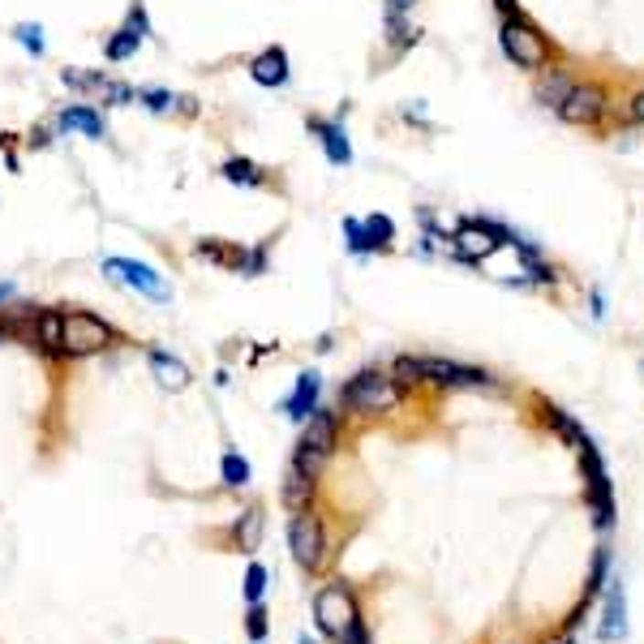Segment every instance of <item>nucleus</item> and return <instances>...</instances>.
<instances>
[{
	"instance_id": "1",
	"label": "nucleus",
	"mask_w": 644,
	"mask_h": 644,
	"mask_svg": "<svg viewBox=\"0 0 644 644\" xmlns=\"http://www.w3.org/2000/svg\"><path fill=\"white\" fill-rule=\"evenodd\" d=\"M113 344H121V331L108 318H99L95 309H60V361H82V357L113 349Z\"/></svg>"
},
{
	"instance_id": "2",
	"label": "nucleus",
	"mask_w": 644,
	"mask_h": 644,
	"mask_svg": "<svg viewBox=\"0 0 644 644\" xmlns=\"http://www.w3.org/2000/svg\"><path fill=\"white\" fill-rule=\"evenodd\" d=\"M314 623L322 628V636H331L336 644H370L361 628V610H357V597L344 580H331V585L318 588L314 597Z\"/></svg>"
},
{
	"instance_id": "3",
	"label": "nucleus",
	"mask_w": 644,
	"mask_h": 644,
	"mask_svg": "<svg viewBox=\"0 0 644 644\" xmlns=\"http://www.w3.org/2000/svg\"><path fill=\"white\" fill-rule=\"evenodd\" d=\"M339 404L349 408V413H387V408L400 404V387L387 370H361V374H352L349 387L339 392Z\"/></svg>"
},
{
	"instance_id": "4",
	"label": "nucleus",
	"mask_w": 644,
	"mask_h": 644,
	"mask_svg": "<svg viewBox=\"0 0 644 644\" xmlns=\"http://www.w3.org/2000/svg\"><path fill=\"white\" fill-rule=\"evenodd\" d=\"M339 447V417L331 408H314L306 421V430H301V443H296V456L293 464H301L306 473L318 477L322 464L331 460V451Z\"/></svg>"
},
{
	"instance_id": "5",
	"label": "nucleus",
	"mask_w": 644,
	"mask_h": 644,
	"mask_svg": "<svg viewBox=\"0 0 644 644\" xmlns=\"http://www.w3.org/2000/svg\"><path fill=\"white\" fill-rule=\"evenodd\" d=\"M580 468H585V490H588V511H593V524L597 532L615 529V490H610V473L602 464V451L593 447V438L585 435L580 443Z\"/></svg>"
},
{
	"instance_id": "6",
	"label": "nucleus",
	"mask_w": 644,
	"mask_h": 644,
	"mask_svg": "<svg viewBox=\"0 0 644 644\" xmlns=\"http://www.w3.org/2000/svg\"><path fill=\"white\" fill-rule=\"evenodd\" d=\"M499 48L503 57L520 70H546L550 65V43L537 27H529L524 17H503V30H499Z\"/></svg>"
},
{
	"instance_id": "7",
	"label": "nucleus",
	"mask_w": 644,
	"mask_h": 644,
	"mask_svg": "<svg viewBox=\"0 0 644 644\" xmlns=\"http://www.w3.org/2000/svg\"><path fill=\"white\" fill-rule=\"evenodd\" d=\"M499 245H511V232L503 224H490V220H464L451 237V250L460 253L464 263H481L490 258Z\"/></svg>"
},
{
	"instance_id": "8",
	"label": "nucleus",
	"mask_w": 644,
	"mask_h": 644,
	"mask_svg": "<svg viewBox=\"0 0 644 644\" xmlns=\"http://www.w3.org/2000/svg\"><path fill=\"white\" fill-rule=\"evenodd\" d=\"M288 546H293V559L306 567V572H322L327 563V532H322V520L314 511H296L293 524H288Z\"/></svg>"
},
{
	"instance_id": "9",
	"label": "nucleus",
	"mask_w": 644,
	"mask_h": 644,
	"mask_svg": "<svg viewBox=\"0 0 644 644\" xmlns=\"http://www.w3.org/2000/svg\"><path fill=\"white\" fill-rule=\"evenodd\" d=\"M103 275H113V280H121L134 293L151 296V301H172V284L155 266L138 263V258H103Z\"/></svg>"
},
{
	"instance_id": "10",
	"label": "nucleus",
	"mask_w": 644,
	"mask_h": 644,
	"mask_svg": "<svg viewBox=\"0 0 644 644\" xmlns=\"http://www.w3.org/2000/svg\"><path fill=\"white\" fill-rule=\"evenodd\" d=\"M421 382H435L443 392H481V387H494V379L477 365H460V361H438V357H421Z\"/></svg>"
},
{
	"instance_id": "11",
	"label": "nucleus",
	"mask_w": 644,
	"mask_h": 644,
	"mask_svg": "<svg viewBox=\"0 0 644 644\" xmlns=\"http://www.w3.org/2000/svg\"><path fill=\"white\" fill-rule=\"evenodd\" d=\"M554 113H559L567 125H597L602 113H606V91H602V86H593V82L572 86L567 99H563Z\"/></svg>"
},
{
	"instance_id": "12",
	"label": "nucleus",
	"mask_w": 644,
	"mask_h": 644,
	"mask_svg": "<svg viewBox=\"0 0 644 644\" xmlns=\"http://www.w3.org/2000/svg\"><path fill=\"white\" fill-rule=\"evenodd\" d=\"M306 129L314 134V138L322 142V151H327V159L336 164V168H349L352 164V142H349V129H344V121H327V116H309Z\"/></svg>"
},
{
	"instance_id": "13",
	"label": "nucleus",
	"mask_w": 644,
	"mask_h": 644,
	"mask_svg": "<svg viewBox=\"0 0 644 644\" xmlns=\"http://www.w3.org/2000/svg\"><path fill=\"white\" fill-rule=\"evenodd\" d=\"M250 78L258 86H266V91H275V86H288V78H293V70H288V52H284L280 43H271V48H263L258 57H250Z\"/></svg>"
},
{
	"instance_id": "14",
	"label": "nucleus",
	"mask_w": 644,
	"mask_h": 644,
	"mask_svg": "<svg viewBox=\"0 0 644 644\" xmlns=\"http://www.w3.org/2000/svg\"><path fill=\"white\" fill-rule=\"evenodd\" d=\"M623 636H628V593H623L618 580H610V588H606V618H602V628H597V640L615 644Z\"/></svg>"
},
{
	"instance_id": "15",
	"label": "nucleus",
	"mask_w": 644,
	"mask_h": 644,
	"mask_svg": "<svg viewBox=\"0 0 644 644\" xmlns=\"http://www.w3.org/2000/svg\"><path fill=\"white\" fill-rule=\"evenodd\" d=\"M146 365H151V374L159 379V387H168V392H185V387L194 382L189 365H185L181 357L164 352V349H146Z\"/></svg>"
},
{
	"instance_id": "16",
	"label": "nucleus",
	"mask_w": 644,
	"mask_h": 644,
	"mask_svg": "<svg viewBox=\"0 0 644 644\" xmlns=\"http://www.w3.org/2000/svg\"><path fill=\"white\" fill-rule=\"evenodd\" d=\"M57 129H78V134H86L91 142L108 138V125H103V116H99L91 103H65L57 113Z\"/></svg>"
},
{
	"instance_id": "17",
	"label": "nucleus",
	"mask_w": 644,
	"mask_h": 644,
	"mask_svg": "<svg viewBox=\"0 0 644 644\" xmlns=\"http://www.w3.org/2000/svg\"><path fill=\"white\" fill-rule=\"evenodd\" d=\"M309 499H314V473H306L301 464H288L280 486V503L296 516V511H309Z\"/></svg>"
},
{
	"instance_id": "18",
	"label": "nucleus",
	"mask_w": 644,
	"mask_h": 644,
	"mask_svg": "<svg viewBox=\"0 0 644 644\" xmlns=\"http://www.w3.org/2000/svg\"><path fill=\"white\" fill-rule=\"evenodd\" d=\"M318 392H322L318 370H306V374L296 379V392L284 400V413H288L293 421H309V413L318 408Z\"/></svg>"
},
{
	"instance_id": "19",
	"label": "nucleus",
	"mask_w": 644,
	"mask_h": 644,
	"mask_svg": "<svg viewBox=\"0 0 644 644\" xmlns=\"http://www.w3.org/2000/svg\"><path fill=\"white\" fill-rule=\"evenodd\" d=\"M220 177H224L228 185H245V189H263V185H271V172H266L263 164L245 159V155L224 159V164H220Z\"/></svg>"
},
{
	"instance_id": "20",
	"label": "nucleus",
	"mask_w": 644,
	"mask_h": 644,
	"mask_svg": "<svg viewBox=\"0 0 644 644\" xmlns=\"http://www.w3.org/2000/svg\"><path fill=\"white\" fill-rule=\"evenodd\" d=\"M30 349H39L43 357L60 361V309H39V318H35V344Z\"/></svg>"
},
{
	"instance_id": "21",
	"label": "nucleus",
	"mask_w": 644,
	"mask_h": 644,
	"mask_svg": "<svg viewBox=\"0 0 644 644\" xmlns=\"http://www.w3.org/2000/svg\"><path fill=\"white\" fill-rule=\"evenodd\" d=\"M263 524H266L263 507H258V503L245 507V516H241V520H237V529H232V537H237V550L253 554V550H258V542H263Z\"/></svg>"
},
{
	"instance_id": "22",
	"label": "nucleus",
	"mask_w": 644,
	"mask_h": 644,
	"mask_svg": "<svg viewBox=\"0 0 644 644\" xmlns=\"http://www.w3.org/2000/svg\"><path fill=\"white\" fill-rule=\"evenodd\" d=\"M138 48H142V39L134 35V30H113L108 39H103V57L113 60V65H121V60H129V57H138Z\"/></svg>"
},
{
	"instance_id": "23",
	"label": "nucleus",
	"mask_w": 644,
	"mask_h": 644,
	"mask_svg": "<svg viewBox=\"0 0 644 644\" xmlns=\"http://www.w3.org/2000/svg\"><path fill=\"white\" fill-rule=\"evenodd\" d=\"M606 567H610V550L606 546H597V554H593V572H588V585H585V602H580V610H575V618H572V628L580 623V615H585V606L602 593V585H606Z\"/></svg>"
},
{
	"instance_id": "24",
	"label": "nucleus",
	"mask_w": 644,
	"mask_h": 644,
	"mask_svg": "<svg viewBox=\"0 0 644 644\" xmlns=\"http://www.w3.org/2000/svg\"><path fill=\"white\" fill-rule=\"evenodd\" d=\"M60 82L70 86V91H86V95H99V86L108 82V73H103V70H78V65H70V70H60Z\"/></svg>"
},
{
	"instance_id": "25",
	"label": "nucleus",
	"mask_w": 644,
	"mask_h": 644,
	"mask_svg": "<svg viewBox=\"0 0 644 644\" xmlns=\"http://www.w3.org/2000/svg\"><path fill=\"white\" fill-rule=\"evenodd\" d=\"M220 477H224L228 490H241V486H250V460H245L241 451H224V460H220Z\"/></svg>"
},
{
	"instance_id": "26",
	"label": "nucleus",
	"mask_w": 644,
	"mask_h": 644,
	"mask_svg": "<svg viewBox=\"0 0 644 644\" xmlns=\"http://www.w3.org/2000/svg\"><path fill=\"white\" fill-rule=\"evenodd\" d=\"M361 224H365V237H370V245H374V250H392V241H395L392 215H379V210H374V215H365Z\"/></svg>"
},
{
	"instance_id": "27",
	"label": "nucleus",
	"mask_w": 644,
	"mask_h": 644,
	"mask_svg": "<svg viewBox=\"0 0 644 644\" xmlns=\"http://www.w3.org/2000/svg\"><path fill=\"white\" fill-rule=\"evenodd\" d=\"M542 417H546V425H554V430H559V435L567 438V443H575V447H580V443H585V430H580V425H575V421L567 417V413H563V408H554V404H542Z\"/></svg>"
},
{
	"instance_id": "28",
	"label": "nucleus",
	"mask_w": 644,
	"mask_h": 644,
	"mask_svg": "<svg viewBox=\"0 0 644 644\" xmlns=\"http://www.w3.org/2000/svg\"><path fill=\"white\" fill-rule=\"evenodd\" d=\"M14 39L22 43V48H27V52H30L35 60H39L43 52H48V43H43V27H39V22H17V27H14Z\"/></svg>"
},
{
	"instance_id": "29",
	"label": "nucleus",
	"mask_w": 644,
	"mask_h": 644,
	"mask_svg": "<svg viewBox=\"0 0 644 644\" xmlns=\"http://www.w3.org/2000/svg\"><path fill=\"white\" fill-rule=\"evenodd\" d=\"M99 99H103L108 108H125V103H134V99H138V86H129V82H116V78H108V82L99 86Z\"/></svg>"
},
{
	"instance_id": "30",
	"label": "nucleus",
	"mask_w": 644,
	"mask_h": 644,
	"mask_svg": "<svg viewBox=\"0 0 644 644\" xmlns=\"http://www.w3.org/2000/svg\"><path fill=\"white\" fill-rule=\"evenodd\" d=\"M387 39H392V48H413L421 39V30L408 27L404 14H387Z\"/></svg>"
},
{
	"instance_id": "31",
	"label": "nucleus",
	"mask_w": 644,
	"mask_h": 644,
	"mask_svg": "<svg viewBox=\"0 0 644 644\" xmlns=\"http://www.w3.org/2000/svg\"><path fill=\"white\" fill-rule=\"evenodd\" d=\"M138 103L146 113L164 116V113H172V91H164V86H138Z\"/></svg>"
},
{
	"instance_id": "32",
	"label": "nucleus",
	"mask_w": 644,
	"mask_h": 644,
	"mask_svg": "<svg viewBox=\"0 0 644 644\" xmlns=\"http://www.w3.org/2000/svg\"><path fill=\"white\" fill-rule=\"evenodd\" d=\"M567 91H572V82L554 73V78H542V86H537V99H542L546 108H559L563 99H567Z\"/></svg>"
},
{
	"instance_id": "33",
	"label": "nucleus",
	"mask_w": 644,
	"mask_h": 644,
	"mask_svg": "<svg viewBox=\"0 0 644 644\" xmlns=\"http://www.w3.org/2000/svg\"><path fill=\"white\" fill-rule=\"evenodd\" d=\"M392 379H395V387H417L421 382V357H400V361L392 365Z\"/></svg>"
},
{
	"instance_id": "34",
	"label": "nucleus",
	"mask_w": 644,
	"mask_h": 644,
	"mask_svg": "<svg viewBox=\"0 0 644 644\" xmlns=\"http://www.w3.org/2000/svg\"><path fill=\"white\" fill-rule=\"evenodd\" d=\"M266 593V567L263 563H250V572H245V602H263Z\"/></svg>"
},
{
	"instance_id": "35",
	"label": "nucleus",
	"mask_w": 644,
	"mask_h": 644,
	"mask_svg": "<svg viewBox=\"0 0 644 644\" xmlns=\"http://www.w3.org/2000/svg\"><path fill=\"white\" fill-rule=\"evenodd\" d=\"M125 30H134L138 39H151V35H155V30H151V17H146V5H142V0H134V5H129Z\"/></svg>"
},
{
	"instance_id": "36",
	"label": "nucleus",
	"mask_w": 644,
	"mask_h": 644,
	"mask_svg": "<svg viewBox=\"0 0 644 644\" xmlns=\"http://www.w3.org/2000/svg\"><path fill=\"white\" fill-rule=\"evenodd\" d=\"M344 237H349V250L352 253H374V245H370V237H365V224L361 220H344Z\"/></svg>"
},
{
	"instance_id": "37",
	"label": "nucleus",
	"mask_w": 644,
	"mask_h": 644,
	"mask_svg": "<svg viewBox=\"0 0 644 644\" xmlns=\"http://www.w3.org/2000/svg\"><path fill=\"white\" fill-rule=\"evenodd\" d=\"M245 631H250L253 640H263V636H266V610H263V602L250 606V615H245Z\"/></svg>"
},
{
	"instance_id": "38",
	"label": "nucleus",
	"mask_w": 644,
	"mask_h": 644,
	"mask_svg": "<svg viewBox=\"0 0 644 644\" xmlns=\"http://www.w3.org/2000/svg\"><path fill=\"white\" fill-rule=\"evenodd\" d=\"M17 134H0V151H5V168L9 172H22V159H17Z\"/></svg>"
},
{
	"instance_id": "39",
	"label": "nucleus",
	"mask_w": 644,
	"mask_h": 644,
	"mask_svg": "<svg viewBox=\"0 0 644 644\" xmlns=\"http://www.w3.org/2000/svg\"><path fill=\"white\" fill-rule=\"evenodd\" d=\"M27 146H30V151H48V146H52V129H48V125H35V129L27 134Z\"/></svg>"
},
{
	"instance_id": "40",
	"label": "nucleus",
	"mask_w": 644,
	"mask_h": 644,
	"mask_svg": "<svg viewBox=\"0 0 644 644\" xmlns=\"http://www.w3.org/2000/svg\"><path fill=\"white\" fill-rule=\"evenodd\" d=\"M172 113H181L185 121L198 116V95H172Z\"/></svg>"
},
{
	"instance_id": "41",
	"label": "nucleus",
	"mask_w": 644,
	"mask_h": 644,
	"mask_svg": "<svg viewBox=\"0 0 644 644\" xmlns=\"http://www.w3.org/2000/svg\"><path fill=\"white\" fill-rule=\"evenodd\" d=\"M14 293H17L14 284H9V280H0V309H5V306H9V301H14Z\"/></svg>"
},
{
	"instance_id": "42",
	"label": "nucleus",
	"mask_w": 644,
	"mask_h": 644,
	"mask_svg": "<svg viewBox=\"0 0 644 644\" xmlns=\"http://www.w3.org/2000/svg\"><path fill=\"white\" fill-rule=\"evenodd\" d=\"M413 5H417V0H387V9H392V14H408Z\"/></svg>"
},
{
	"instance_id": "43",
	"label": "nucleus",
	"mask_w": 644,
	"mask_h": 644,
	"mask_svg": "<svg viewBox=\"0 0 644 644\" xmlns=\"http://www.w3.org/2000/svg\"><path fill=\"white\" fill-rule=\"evenodd\" d=\"M631 116H636V121H640V125H644V91H640V95H636V99H631Z\"/></svg>"
},
{
	"instance_id": "44",
	"label": "nucleus",
	"mask_w": 644,
	"mask_h": 644,
	"mask_svg": "<svg viewBox=\"0 0 644 644\" xmlns=\"http://www.w3.org/2000/svg\"><path fill=\"white\" fill-rule=\"evenodd\" d=\"M499 9H503V17H516V0H494Z\"/></svg>"
},
{
	"instance_id": "45",
	"label": "nucleus",
	"mask_w": 644,
	"mask_h": 644,
	"mask_svg": "<svg viewBox=\"0 0 644 644\" xmlns=\"http://www.w3.org/2000/svg\"><path fill=\"white\" fill-rule=\"evenodd\" d=\"M301 644H314V640H306V636H301Z\"/></svg>"
}]
</instances>
